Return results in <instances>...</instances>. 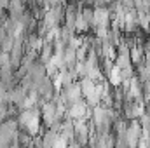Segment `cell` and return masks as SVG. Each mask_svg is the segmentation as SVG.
<instances>
[{"label":"cell","instance_id":"7a4b0ae2","mask_svg":"<svg viewBox=\"0 0 150 148\" xmlns=\"http://www.w3.org/2000/svg\"><path fill=\"white\" fill-rule=\"evenodd\" d=\"M143 56H145V51L142 45H133L129 49V58H131V63L133 65H138L143 61Z\"/></svg>","mask_w":150,"mask_h":148},{"label":"cell","instance_id":"3957f363","mask_svg":"<svg viewBox=\"0 0 150 148\" xmlns=\"http://www.w3.org/2000/svg\"><path fill=\"white\" fill-rule=\"evenodd\" d=\"M120 77L122 78H133L134 77V65H127V66L120 68Z\"/></svg>","mask_w":150,"mask_h":148},{"label":"cell","instance_id":"6da1fadb","mask_svg":"<svg viewBox=\"0 0 150 148\" xmlns=\"http://www.w3.org/2000/svg\"><path fill=\"white\" fill-rule=\"evenodd\" d=\"M140 134H142V125H140L138 118L127 120V127H126V141H127V147H138Z\"/></svg>","mask_w":150,"mask_h":148}]
</instances>
